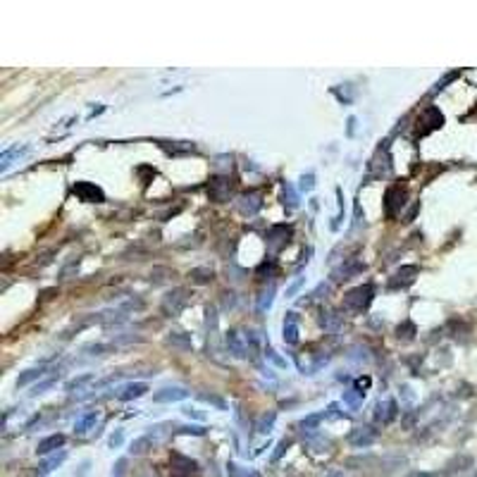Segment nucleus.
Listing matches in <instances>:
<instances>
[{"instance_id": "a211bd4d", "label": "nucleus", "mask_w": 477, "mask_h": 477, "mask_svg": "<svg viewBox=\"0 0 477 477\" xmlns=\"http://www.w3.org/2000/svg\"><path fill=\"white\" fill-rule=\"evenodd\" d=\"M167 343L172 346V349H177V351H191L193 349L191 334H186V332H169Z\"/></svg>"}, {"instance_id": "2eb2a0df", "label": "nucleus", "mask_w": 477, "mask_h": 477, "mask_svg": "<svg viewBox=\"0 0 477 477\" xmlns=\"http://www.w3.org/2000/svg\"><path fill=\"white\" fill-rule=\"evenodd\" d=\"M282 336H284V343H289V346H296V343H298V315H296V313H286Z\"/></svg>"}, {"instance_id": "cd10ccee", "label": "nucleus", "mask_w": 477, "mask_h": 477, "mask_svg": "<svg viewBox=\"0 0 477 477\" xmlns=\"http://www.w3.org/2000/svg\"><path fill=\"white\" fill-rule=\"evenodd\" d=\"M275 420H277V413H265L263 418L258 420V425H255V429H258L260 435H265V432H270L272 429V425H275Z\"/></svg>"}, {"instance_id": "39448f33", "label": "nucleus", "mask_w": 477, "mask_h": 477, "mask_svg": "<svg viewBox=\"0 0 477 477\" xmlns=\"http://www.w3.org/2000/svg\"><path fill=\"white\" fill-rule=\"evenodd\" d=\"M403 203H406V189H401L399 184L392 186V189L386 191V196H384V212H386V218H389V220L396 218V215L401 212Z\"/></svg>"}, {"instance_id": "a19ab883", "label": "nucleus", "mask_w": 477, "mask_h": 477, "mask_svg": "<svg viewBox=\"0 0 477 477\" xmlns=\"http://www.w3.org/2000/svg\"><path fill=\"white\" fill-rule=\"evenodd\" d=\"M122 442H124V435H122V429H117L115 435L110 437V446H112V449H117V446H122Z\"/></svg>"}, {"instance_id": "c756f323", "label": "nucleus", "mask_w": 477, "mask_h": 477, "mask_svg": "<svg viewBox=\"0 0 477 477\" xmlns=\"http://www.w3.org/2000/svg\"><path fill=\"white\" fill-rule=\"evenodd\" d=\"M151 446V437H139V439H134V444H132V449H129V453H134V456H139V453H143L146 449Z\"/></svg>"}, {"instance_id": "a878e982", "label": "nucleus", "mask_w": 477, "mask_h": 477, "mask_svg": "<svg viewBox=\"0 0 477 477\" xmlns=\"http://www.w3.org/2000/svg\"><path fill=\"white\" fill-rule=\"evenodd\" d=\"M91 382H93V375H79V377H74V379H69L67 384H65V389H67V392H74V389L79 392V389H84V386L91 384Z\"/></svg>"}, {"instance_id": "72a5a7b5", "label": "nucleus", "mask_w": 477, "mask_h": 477, "mask_svg": "<svg viewBox=\"0 0 477 477\" xmlns=\"http://www.w3.org/2000/svg\"><path fill=\"white\" fill-rule=\"evenodd\" d=\"M227 472H229V477H258L255 472H248V470H241L239 465H234V463H229L227 465Z\"/></svg>"}, {"instance_id": "412c9836", "label": "nucleus", "mask_w": 477, "mask_h": 477, "mask_svg": "<svg viewBox=\"0 0 477 477\" xmlns=\"http://www.w3.org/2000/svg\"><path fill=\"white\" fill-rule=\"evenodd\" d=\"M96 422H98V413H96V410H89V413H84V415L74 422V432L76 435H86Z\"/></svg>"}, {"instance_id": "393cba45", "label": "nucleus", "mask_w": 477, "mask_h": 477, "mask_svg": "<svg viewBox=\"0 0 477 477\" xmlns=\"http://www.w3.org/2000/svg\"><path fill=\"white\" fill-rule=\"evenodd\" d=\"M322 420H325V413H313V415H308V418H303L301 422H298V427H301L303 432H306V429H308V432H315Z\"/></svg>"}, {"instance_id": "b1692460", "label": "nucleus", "mask_w": 477, "mask_h": 477, "mask_svg": "<svg viewBox=\"0 0 477 477\" xmlns=\"http://www.w3.org/2000/svg\"><path fill=\"white\" fill-rule=\"evenodd\" d=\"M26 151H29V146H22V148H19V146H17V148H8V151L3 153V158H0V160H3V165H0V172H8L10 160H12V158H22Z\"/></svg>"}, {"instance_id": "ea45409f", "label": "nucleus", "mask_w": 477, "mask_h": 477, "mask_svg": "<svg viewBox=\"0 0 477 477\" xmlns=\"http://www.w3.org/2000/svg\"><path fill=\"white\" fill-rule=\"evenodd\" d=\"M286 446H289V442H286V439H284V442H279V444H277V451L272 453V460H275V463H277V460H279V458H282V456H284Z\"/></svg>"}, {"instance_id": "f8f14e48", "label": "nucleus", "mask_w": 477, "mask_h": 477, "mask_svg": "<svg viewBox=\"0 0 477 477\" xmlns=\"http://www.w3.org/2000/svg\"><path fill=\"white\" fill-rule=\"evenodd\" d=\"M399 406H396V401L394 399H386V401H379L375 406V422H382V425H386V422H392L394 418H396V413H399Z\"/></svg>"}, {"instance_id": "6ab92c4d", "label": "nucleus", "mask_w": 477, "mask_h": 477, "mask_svg": "<svg viewBox=\"0 0 477 477\" xmlns=\"http://www.w3.org/2000/svg\"><path fill=\"white\" fill-rule=\"evenodd\" d=\"M65 458H67V453H65V451L53 453V456H48L46 460H41V463H38V468H36V472H38L41 477H43V475H48V472L58 468V465H60V463H62Z\"/></svg>"}, {"instance_id": "aec40b11", "label": "nucleus", "mask_w": 477, "mask_h": 477, "mask_svg": "<svg viewBox=\"0 0 477 477\" xmlns=\"http://www.w3.org/2000/svg\"><path fill=\"white\" fill-rule=\"evenodd\" d=\"M363 401H365V392L358 389V386H351V389L343 392V403H346L351 410H358L360 406H363Z\"/></svg>"}, {"instance_id": "473e14b6", "label": "nucleus", "mask_w": 477, "mask_h": 477, "mask_svg": "<svg viewBox=\"0 0 477 477\" xmlns=\"http://www.w3.org/2000/svg\"><path fill=\"white\" fill-rule=\"evenodd\" d=\"M284 203L289 205V208H296L298 205V201H296V191H293V186L286 182L284 184Z\"/></svg>"}, {"instance_id": "f03ea898", "label": "nucleus", "mask_w": 477, "mask_h": 477, "mask_svg": "<svg viewBox=\"0 0 477 477\" xmlns=\"http://www.w3.org/2000/svg\"><path fill=\"white\" fill-rule=\"evenodd\" d=\"M375 298V286L372 284H360L351 291L343 293V310L349 313H363L370 308V303Z\"/></svg>"}, {"instance_id": "c9c22d12", "label": "nucleus", "mask_w": 477, "mask_h": 477, "mask_svg": "<svg viewBox=\"0 0 477 477\" xmlns=\"http://www.w3.org/2000/svg\"><path fill=\"white\" fill-rule=\"evenodd\" d=\"M313 189H315V175H313V172H308V175L301 177V191L310 193Z\"/></svg>"}, {"instance_id": "ddd939ff", "label": "nucleus", "mask_w": 477, "mask_h": 477, "mask_svg": "<svg viewBox=\"0 0 477 477\" xmlns=\"http://www.w3.org/2000/svg\"><path fill=\"white\" fill-rule=\"evenodd\" d=\"M415 275H418V268H415V265H403L401 270H396V272H394L389 286H392V289H403V286L413 284Z\"/></svg>"}, {"instance_id": "bb28decb", "label": "nucleus", "mask_w": 477, "mask_h": 477, "mask_svg": "<svg viewBox=\"0 0 477 477\" xmlns=\"http://www.w3.org/2000/svg\"><path fill=\"white\" fill-rule=\"evenodd\" d=\"M320 325L325 327V329H339V315L336 313H332V310H327V313H322V318H320Z\"/></svg>"}, {"instance_id": "37998d69", "label": "nucleus", "mask_w": 477, "mask_h": 477, "mask_svg": "<svg viewBox=\"0 0 477 477\" xmlns=\"http://www.w3.org/2000/svg\"><path fill=\"white\" fill-rule=\"evenodd\" d=\"M184 415L196 418V420H203V413H198V410H193V408H184Z\"/></svg>"}, {"instance_id": "e433bc0d", "label": "nucleus", "mask_w": 477, "mask_h": 477, "mask_svg": "<svg viewBox=\"0 0 477 477\" xmlns=\"http://www.w3.org/2000/svg\"><path fill=\"white\" fill-rule=\"evenodd\" d=\"M265 358H268V360H272V363H275L277 368H289V363H286L284 358H279V356H277V351H275V349H268V351H265Z\"/></svg>"}, {"instance_id": "79ce46f5", "label": "nucleus", "mask_w": 477, "mask_h": 477, "mask_svg": "<svg viewBox=\"0 0 477 477\" xmlns=\"http://www.w3.org/2000/svg\"><path fill=\"white\" fill-rule=\"evenodd\" d=\"M301 286H303V277H298V279H296V282H293V284L289 286V289H286V296H293V293L298 291Z\"/></svg>"}, {"instance_id": "4c0bfd02", "label": "nucleus", "mask_w": 477, "mask_h": 477, "mask_svg": "<svg viewBox=\"0 0 477 477\" xmlns=\"http://www.w3.org/2000/svg\"><path fill=\"white\" fill-rule=\"evenodd\" d=\"M341 418V410H339V403H329L325 410V420H336Z\"/></svg>"}, {"instance_id": "0eeeda50", "label": "nucleus", "mask_w": 477, "mask_h": 477, "mask_svg": "<svg viewBox=\"0 0 477 477\" xmlns=\"http://www.w3.org/2000/svg\"><path fill=\"white\" fill-rule=\"evenodd\" d=\"M72 191H74V196L79 201H86V203H103L105 201V193L96 184H91V182H76Z\"/></svg>"}, {"instance_id": "dca6fc26", "label": "nucleus", "mask_w": 477, "mask_h": 477, "mask_svg": "<svg viewBox=\"0 0 477 477\" xmlns=\"http://www.w3.org/2000/svg\"><path fill=\"white\" fill-rule=\"evenodd\" d=\"M65 444V435H51V437H46V439H41L38 442V446H36V453L38 456H46V453H58V449Z\"/></svg>"}, {"instance_id": "f3484780", "label": "nucleus", "mask_w": 477, "mask_h": 477, "mask_svg": "<svg viewBox=\"0 0 477 477\" xmlns=\"http://www.w3.org/2000/svg\"><path fill=\"white\" fill-rule=\"evenodd\" d=\"M146 392H148V384H143V382H132V384H124L122 389H119L117 399L119 401H132V399L143 396Z\"/></svg>"}, {"instance_id": "f257e3e1", "label": "nucleus", "mask_w": 477, "mask_h": 477, "mask_svg": "<svg viewBox=\"0 0 477 477\" xmlns=\"http://www.w3.org/2000/svg\"><path fill=\"white\" fill-rule=\"evenodd\" d=\"M258 339L253 332H241V329H229L227 332V349L234 358H246L248 353L255 351Z\"/></svg>"}, {"instance_id": "6e6552de", "label": "nucleus", "mask_w": 477, "mask_h": 477, "mask_svg": "<svg viewBox=\"0 0 477 477\" xmlns=\"http://www.w3.org/2000/svg\"><path fill=\"white\" fill-rule=\"evenodd\" d=\"M196 460L186 458L182 453H172V477H193Z\"/></svg>"}, {"instance_id": "58836bf2", "label": "nucleus", "mask_w": 477, "mask_h": 477, "mask_svg": "<svg viewBox=\"0 0 477 477\" xmlns=\"http://www.w3.org/2000/svg\"><path fill=\"white\" fill-rule=\"evenodd\" d=\"M124 470H126V458H119L117 463H115V468H112V475L122 477V475H124Z\"/></svg>"}, {"instance_id": "20e7f679", "label": "nucleus", "mask_w": 477, "mask_h": 477, "mask_svg": "<svg viewBox=\"0 0 477 477\" xmlns=\"http://www.w3.org/2000/svg\"><path fill=\"white\" fill-rule=\"evenodd\" d=\"M291 239V227L289 225H272L265 234V241H268L270 251H282Z\"/></svg>"}, {"instance_id": "1a4fd4ad", "label": "nucleus", "mask_w": 477, "mask_h": 477, "mask_svg": "<svg viewBox=\"0 0 477 477\" xmlns=\"http://www.w3.org/2000/svg\"><path fill=\"white\" fill-rule=\"evenodd\" d=\"M189 394L186 389H182V386H165V389H160V392L153 394V401L155 403H175V401H184V399H189Z\"/></svg>"}, {"instance_id": "423d86ee", "label": "nucleus", "mask_w": 477, "mask_h": 477, "mask_svg": "<svg viewBox=\"0 0 477 477\" xmlns=\"http://www.w3.org/2000/svg\"><path fill=\"white\" fill-rule=\"evenodd\" d=\"M208 196L215 203H225L232 196V179L229 177H212L208 186Z\"/></svg>"}, {"instance_id": "c85d7f7f", "label": "nucleus", "mask_w": 477, "mask_h": 477, "mask_svg": "<svg viewBox=\"0 0 477 477\" xmlns=\"http://www.w3.org/2000/svg\"><path fill=\"white\" fill-rule=\"evenodd\" d=\"M196 282V284H205V282H210L212 279V270H205V268H198V270H191V275H189Z\"/></svg>"}, {"instance_id": "4468645a", "label": "nucleus", "mask_w": 477, "mask_h": 477, "mask_svg": "<svg viewBox=\"0 0 477 477\" xmlns=\"http://www.w3.org/2000/svg\"><path fill=\"white\" fill-rule=\"evenodd\" d=\"M365 270V265L360 263V260H356V258H346L343 260V265L339 270H334V279L336 282H341V279H351V277H356V275H360Z\"/></svg>"}, {"instance_id": "2f4dec72", "label": "nucleus", "mask_w": 477, "mask_h": 477, "mask_svg": "<svg viewBox=\"0 0 477 477\" xmlns=\"http://www.w3.org/2000/svg\"><path fill=\"white\" fill-rule=\"evenodd\" d=\"M198 399H201V401H205V403H210V406H215V408H220V410L227 408V403L222 401L220 396H215V394H198Z\"/></svg>"}, {"instance_id": "5701e85b", "label": "nucleus", "mask_w": 477, "mask_h": 477, "mask_svg": "<svg viewBox=\"0 0 477 477\" xmlns=\"http://www.w3.org/2000/svg\"><path fill=\"white\" fill-rule=\"evenodd\" d=\"M43 375H46V365H38V368L26 370V372H22V375L17 377V386H26L29 382H34V379H41Z\"/></svg>"}, {"instance_id": "9d476101", "label": "nucleus", "mask_w": 477, "mask_h": 477, "mask_svg": "<svg viewBox=\"0 0 477 477\" xmlns=\"http://www.w3.org/2000/svg\"><path fill=\"white\" fill-rule=\"evenodd\" d=\"M375 437H377V432L372 427H356L351 435H349V444L356 446V449H368L370 444L375 442Z\"/></svg>"}, {"instance_id": "7ed1b4c3", "label": "nucleus", "mask_w": 477, "mask_h": 477, "mask_svg": "<svg viewBox=\"0 0 477 477\" xmlns=\"http://www.w3.org/2000/svg\"><path fill=\"white\" fill-rule=\"evenodd\" d=\"M186 303H189V291L182 289V286H177V289H172V291H167L165 296H162L160 308H162L165 315L175 318V315H179V313L186 308Z\"/></svg>"}, {"instance_id": "c03bdc74", "label": "nucleus", "mask_w": 477, "mask_h": 477, "mask_svg": "<svg viewBox=\"0 0 477 477\" xmlns=\"http://www.w3.org/2000/svg\"><path fill=\"white\" fill-rule=\"evenodd\" d=\"M408 477H429L427 472H413V475H408Z\"/></svg>"}, {"instance_id": "7c9ffc66", "label": "nucleus", "mask_w": 477, "mask_h": 477, "mask_svg": "<svg viewBox=\"0 0 477 477\" xmlns=\"http://www.w3.org/2000/svg\"><path fill=\"white\" fill-rule=\"evenodd\" d=\"M349 358L356 360V363H368V360H370L368 349H363V346H353L351 353H349Z\"/></svg>"}, {"instance_id": "9b49d317", "label": "nucleus", "mask_w": 477, "mask_h": 477, "mask_svg": "<svg viewBox=\"0 0 477 477\" xmlns=\"http://www.w3.org/2000/svg\"><path fill=\"white\" fill-rule=\"evenodd\" d=\"M236 208H239V212H241V215L253 218V215H258V210L263 208V201H260L258 193H243L241 198L236 201Z\"/></svg>"}, {"instance_id": "f704fd0d", "label": "nucleus", "mask_w": 477, "mask_h": 477, "mask_svg": "<svg viewBox=\"0 0 477 477\" xmlns=\"http://www.w3.org/2000/svg\"><path fill=\"white\" fill-rule=\"evenodd\" d=\"M58 379L55 377H51V379H43V382H38V384L31 389V396H38V394H46V389H51L53 384H55Z\"/></svg>"}, {"instance_id": "4be33fe9", "label": "nucleus", "mask_w": 477, "mask_h": 477, "mask_svg": "<svg viewBox=\"0 0 477 477\" xmlns=\"http://www.w3.org/2000/svg\"><path fill=\"white\" fill-rule=\"evenodd\" d=\"M272 301H275V284H270L268 289H263L258 293V303H255L258 313H265V310L272 308Z\"/></svg>"}]
</instances>
